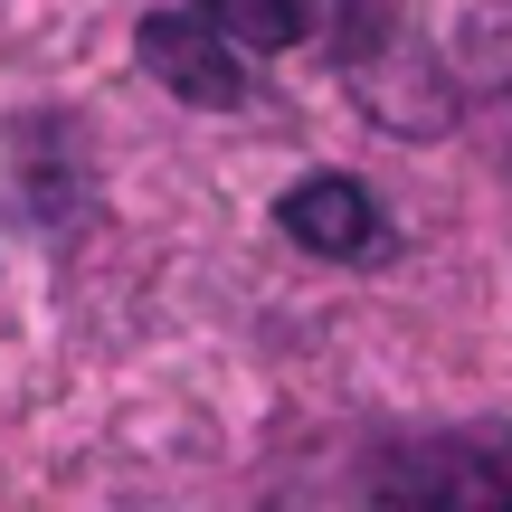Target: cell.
Masks as SVG:
<instances>
[{"instance_id":"cell-4","label":"cell","mask_w":512,"mask_h":512,"mask_svg":"<svg viewBox=\"0 0 512 512\" xmlns=\"http://www.w3.org/2000/svg\"><path fill=\"white\" fill-rule=\"evenodd\" d=\"M200 19L228 38V48H294V38H313V0H200Z\"/></svg>"},{"instance_id":"cell-2","label":"cell","mask_w":512,"mask_h":512,"mask_svg":"<svg viewBox=\"0 0 512 512\" xmlns=\"http://www.w3.org/2000/svg\"><path fill=\"white\" fill-rule=\"evenodd\" d=\"M380 494H408V503H503L512 494V446L503 437H475L456 456H408L380 475Z\"/></svg>"},{"instance_id":"cell-1","label":"cell","mask_w":512,"mask_h":512,"mask_svg":"<svg viewBox=\"0 0 512 512\" xmlns=\"http://www.w3.org/2000/svg\"><path fill=\"white\" fill-rule=\"evenodd\" d=\"M143 67L162 76L181 105H238V95H247V76H238V57H228V38L209 29L200 10L143 19Z\"/></svg>"},{"instance_id":"cell-3","label":"cell","mask_w":512,"mask_h":512,"mask_svg":"<svg viewBox=\"0 0 512 512\" xmlns=\"http://www.w3.org/2000/svg\"><path fill=\"white\" fill-rule=\"evenodd\" d=\"M285 238H304L313 256H361L380 238V219H370V190L342 181V171H323V181H304L285 200Z\"/></svg>"}]
</instances>
